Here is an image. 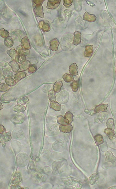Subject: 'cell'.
I'll use <instances>...</instances> for the list:
<instances>
[{
	"label": "cell",
	"mask_w": 116,
	"mask_h": 189,
	"mask_svg": "<svg viewBox=\"0 0 116 189\" xmlns=\"http://www.w3.org/2000/svg\"><path fill=\"white\" fill-rule=\"evenodd\" d=\"M3 74L6 76L8 77H12L13 75V73L12 72L9 71L8 70H4L3 72Z\"/></svg>",
	"instance_id": "obj_38"
},
{
	"label": "cell",
	"mask_w": 116,
	"mask_h": 189,
	"mask_svg": "<svg viewBox=\"0 0 116 189\" xmlns=\"http://www.w3.org/2000/svg\"><path fill=\"white\" fill-rule=\"evenodd\" d=\"M104 132L110 140H112L113 138L115 137V132L112 130L109 129H106L105 130Z\"/></svg>",
	"instance_id": "obj_20"
},
{
	"label": "cell",
	"mask_w": 116,
	"mask_h": 189,
	"mask_svg": "<svg viewBox=\"0 0 116 189\" xmlns=\"http://www.w3.org/2000/svg\"><path fill=\"white\" fill-rule=\"evenodd\" d=\"M37 70L36 66L35 65H32L30 66L28 68V71L29 74H31L36 72Z\"/></svg>",
	"instance_id": "obj_35"
},
{
	"label": "cell",
	"mask_w": 116,
	"mask_h": 189,
	"mask_svg": "<svg viewBox=\"0 0 116 189\" xmlns=\"http://www.w3.org/2000/svg\"><path fill=\"white\" fill-rule=\"evenodd\" d=\"M109 189H116V186H113L109 188Z\"/></svg>",
	"instance_id": "obj_40"
},
{
	"label": "cell",
	"mask_w": 116,
	"mask_h": 189,
	"mask_svg": "<svg viewBox=\"0 0 116 189\" xmlns=\"http://www.w3.org/2000/svg\"><path fill=\"white\" fill-rule=\"evenodd\" d=\"M81 33L78 31H75L74 33V39L73 44L77 46L81 43Z\"/></svg>",
	"instance_id": "obj_3"
},
{
	"label": "cell",
	"mask_w": 116,
	"mask_h": 189,
	"mask_svg": "<svg viewBox=\"0 0 116 189\" xmlns=\"http://www.w3.org/2000/svg\"><path fill=\"white\" fill-rule=\"evenodd\" d=\"M26 108L24 106L16 105L13 108V110L16 112L17 113L22 112L25 111Z\"/></svg>",
	"instance_id": "obj_26"
},
{
	"label": "cell",
	"mask_w": 116,
	"mask_h": 189,
	"mask_svg": "<svg viewBox=\"0 0 116 189\" xmlns=\"http://www.w3.org/2000/svg\"><path fill=\"white\" fill-rule=\"evenodd\" d=\"M16 51L18 54L20 55L27 56L29 53V50H27L20 46H18L16 48Z\"/></svg>",
	"instance_id": "obj_14"
},
{
	"label": "cell",
	"mask_w": 116,
	"mask_h": 189,
	"mask_svg": "<svg viewBox=\"0 0 116 189\" xmlns=\"http://www.w3.org/2000/svg\"><path fill=\"white\" fill-rule=\"evenodd\" d=\"M106 125L108 129L112 130L115 128L114 120L112 119H110L107 120Z\"/></svg>",
	"instance_id": "obj_28"
},
{
	"label": "cell",
	"mask_w": 116,
	"mask_h": 189,
	"mask_svg": "<svg viewBox=\"0 0 116 189\" xmlns=\"http://www.w3.org/2000/svg\"><path fill=\"white\" fill-rule=\"evenodd\" d=\"M6 84L9 86H12L15 85L16 82L12 77H7L5 80Z\"/></svg>",
	"instance_id": "obj_25"
},
{
	"label": "cell",
	"mask_w": 116,
	"mask_h": 189,
	"mask_svg": "<svg viewBox=\"0 0 116 189\" xmlns=\"http://www.w3.org/2000/svg\"><path fill=\"white\" fill-rule=\"evenodd\" d=\"M29 99L27 97H24L19 100L17 102L18 105H21L25 103H27L29 102Z\"/></svg>",
	"instance_id": "obj_33"
},
{
	"label": "cell",
	"mask_w": 116,
	"mask_h": 189,
	"mask_svg": "<svg viewBox=\"0 0 116 189\" xmlns=\"http://www.w3.org/2000/svg\"><path fill=\"white\" fill-rule=\"evenodd\" d=\"M60 42L56 38L53 39L50 42V48L52 51H56L58 49V47Z\"/></svg>",
	"instance_id": "obj_12"
},
{
	"label": "cell",
	"mask_w": 116,
	"mask_h": 189,
	"mask_svg": "<svg viewBox=\"0 0 116 189\" xmlns=\"http://www.w3.org/2000/svg\"><path fill=\"white\" fill-rule=\"evenodd\" d=\"M106 160L108 162H110L113 164L116 161V157L111 151H108L105 153Z\"/></svg>",
	"instance_id": "obj_6"
},
{
	"label": "cell",
	"mask_w": 116,
	"mask_h": 189,
	"mask_svg": "<svg viewBox=\"0 0 116 189\" xmlns=\"http://www.w3.org/2000/svg\"><path fill=\"white\" fill-rule=\"evenodd\" d=\"M9 65L11 67L14 72H17L19 69V66L15 61H11L9 63Z\"/></svg>",
	"instance_id": "obj_19"
},
{
	"label": "cell",
	"mask_w": 116,
	"mask_h": 189,
	"mask_svg": "<svg viewBox=\"0 0 116 189\" xmlns=\"http://www.w3.org/2000/svg\"><path fill=\"white\" fill-rule=\"evenodd\" d=\"M115 74H116V71H115Z\"/></svg>",
	"instance_id": "obj_42"
},
{
	"label": "cell",
	"mask_w": 116,
	"mask_h": 189,
	"mask_svg": "<svg viewBox=\"0 0 116 189\" xmlns=\"http://www.w3.org/2000/svg\"><path fill=\"white\" fill-rule=\"evenodd\" d=\"M108 106L107 104H101L95 106V112L98 113L100 112H107V108Z\"/></svg>",
	"instance_id": "obj_5"
},
{
	"label": "cell",
	"mask_w": 116,
	"mask_h": 189,
	"mask_svg": "<svg viewBox=\"0 0 116 189\" xmlns=\"http://www.w3.org/2000/svg\"><path fill=\"white\" fill-rule=\"evenodd\" d=\"M63 78L64 81L67 83H69L73 81L74 80V78L72 75L67 74H66L64 75Z\"/></svg>",
	"instance_id": "obj_29"
},
{
	"label": "cell",
	"mask_w": 116,
	"mask_h": 189,
	"mask_svg": "<svg viewBox=\"0 0 116 189\" xmlns=\"http://www.w3.org/2000/svg\"><path fill=\"white\" fill-rule=\"evenodd\" d=\"M57 120L58 123L61 125H65L67 124L66 122L65 118L63 116H59L57 118Z\"/></svg>",
	"instance_id": "obj_31"
},
{
	"label": "cell",
	"mask_w": 116,
	"mask_h": 189,
	"mask_svg": "<svg viewBox=\"0 0 116 189\" xmlns=\"http://www.w3.org/2000/svg\"><path fill=\"white\" fill-rule=\"evenodd\" d=\"M87 1V2H88L89 3H90V2H89V1ZM89 4V5H90V6H92V5H93V6H95V4H92V3H90V4Z\"/></svg>",
	"instance_id": "obj_39"
},
{
	"label": "cell",
	"mask_w": 116,
	"mask_h": 189,
	"mask_svg": "<svg viewBox=\"0 0 116 189\" xmlns=\"http://www.w3.org/2000/svg\"><path fill=\"white\" fill-rule=\"evenodd\" d=\"M3 106L2 105V104L1 103V110L3 108Z\"/></svg>",
	"instance_id": "obj_41"
},
{
	"label": "cell",
	"mask_w": 116,
	"mask_h": 189,
	"mask_svg": "<svg viewBox=\"0 0 116 189\" xmlns=\"http://www.w3.org/2000/svg\"><path fill=\"white\" fill-rule=\"evenodd\" d=\"M57 97L58 102L64 104L67 103L69 98V94L67 91H62L57 95Z\"/></svg>",
	"instance_id": "obj_2"
},
{
	"label": "cell",
	"mask_w": 116,
	"mask_h": 189,
	"mask_svg": "<svg viewBox=\"0 0 116 189\" xmlns=\"http://www.w3.org/2000/svg\"><path fill=\"white\" fill-rule=\"evenodd\" d=\"M30 64L29 61L27 60H26L19 65L20 69L22 70H26L29 68Z\"/></svg>",
	"instance_id": "obj_22"
},
{
	"label": "cell",
	"mask_w": 116,
	"mask_h": 189,
	"mask_svg": "<svg viewBox=\"0 0 116 189\" xmlns=\"http://www.w3.org/2000/svg\"><path fill=\"white\" fill-rule=\"evenodd\" d=\"M27 74L24 71H19L16 74L13 76L15 81L17 82L26 76Z\"/></svg>",
	"instance_id": "obj_7"
},
{
	"label": "cell",
	"mask_w": 116,
	"mask_h": 189,
	"mask_svg": "<svg viewBox=\"0 0 116 189\" xmlns=\"http://www.w3.org/2000/svg\"><path fill=\"white\" fill-rule=\"evenodd\" d=\"M24 118L25 116L23 115L16 114L12 117L11 120L14 122L21 123L24 121Z\"/></svg>",
	"instance_id": "obj_11"
},
{
	"label": "cell",
	"mask_w": 116,
	"mask_h": 189,
	"mask_svg": "<svg viewBox=\"0 0 116 189\" xmlns=\"http://www.w3.org/2000/svg\"><path fill=\"white\" fill-rule=\"evenodd\" d=\"M73 115L72 113L68 112L65 113V118L67 124H70L73 121Z\"/></svg>",
	"instance_id": "obj_18"
},
{
	"label": "cell",
	"mask_w": 116,
	"mask_h": 189,
	"mask_svg": "<svg viewBox=\"0 0 116 189\" xmlns=\"http://www.w3.org/2000/svg\"><path fill=\"white\" fill-rule=\"evenodd\" d=\"M73 129V128L70 124L60 126V129L61 132L65 133H70Z\"/></svg>",
	"instance_id": "obj_8"
},
{
	"label": "cell",
	"mask_w": 116,
	"mask_h": 189,
	"mask_svg": "<svg viewBox=\"0 0 116 189\" xmlns=\"http://www.w3.org/2000/svg\"><path fill=\"white\" fill-rule=\"evenodd\" d=\"M95 139L97 146L100 145L103 143V137L100 134H97L95 136Z\"/></svg>",
	"instance_id": "obj_21"
},
{
	"label": "cell",
	"mask_w": 116,
	"mask_h": 189,
	"mask_svg": "<svg viewBox=\"0 0 116 189\" xmlns=\"http://www.w3.org/2000/svg\"><path fill=\"white\" fill-rule=\"evenodd\" d=\"M48 98L50 101L52 102H55L56 100L55 93L53 90H51L48 92Z\"/></svg>",
	"instance_id": "obj_24"
},
{
	"label": "cell",
	"mask_w": 116,
	"mask_h": 189,
	"mask_svg": "<svg viewBox=\"0 0 116 189\" xmlns=\"http://www.w3.org/2000/svg\"><path fill=\"white\" fill-rule=\"evenodd\" d=\"M69 68L70 69L69 72L73 76H75L78 75L77 69L78 67L76 64L74 63L72 64L69 66Z\"/></svg>",
	"instance_id": "obj_10"
},
{
	"label": "cell",
	"mask_w": 116,
	"mask_h": 189,
	"mask_svg": "<svg viewBox=\"0 0 116 189\" xmlns=\"http://www.w3.org/2000/svg\"><path fill=\"white\" fill-rule=\"evenodd\" d=\"M80 85L79 82V81H74L71 85L72 91L76 92L77 91Z\"/></svg>",
	"instance_id": "obj_27"
},
{
	"label": "cell",
	"mask_w": 116,
	"mask_h": 189,
	"mask_svg": "<svg viewBox=\"0 0 116 189\" xmlns=\"http://www.w3.org/2000/svg\"><path fill=\"white\" fill-rule=\"evenodd\" d=\"M50 107L51 109L53 110L56 111H58L61 110V106L60 104L57 102H51L50 105Z\"/></svg>",
	"instance_id": "obj_15"
},
{
	"label": "cell",
	"mask_w": 116,
	"mask_h": 189,
	"mask_svg": "<svg viewBox=\"0 0 116 189\" xmlns=\"http://www.w3.org/2000/svg\"><path fill=\"white\" fill-rule=\"evenodd\" d=\"M99 176L98 174L94 173L90 176L89 179V183L90 185H94L98 180Z\"/></svg>",
	"instance_id": "obj_13"
},
{
	"label": "cell",
	"mask_w": 116,
	"mask_h": 189,
	"mask_svg": "<svg viewBox=\"0 0 116 189\" xmlns=\"http://www.w3.org/2000/svg\"><path fill=\"white\" fill-rule=\"evenodd\" d=\"M63 5L65 6L66 7L68 8L72 5L73 1H64Z\"/></svg>",
	"instance_id": "obj_37"
},
{
	"label": "cell",
	"mask_w": 116,
	"mask_h": 189,
	"mask_svg": "<svg viewBox=\"0 0 116 189\" xmlns=\"http://www.w3.org/2000/svg\"><path fill=\"white\" fill-rule=\"evenodd\" d=\"M15 100V98L12 97L4 94L2 96L1 101L3 103H9L10 101Z\"/></svg>",
	"instance_id": "obj_23"
},
{
	"label": "cell",
	"mask_w": 116,
	"mask_h": 189,
	"mask_svg": "<svg viewBox=\"0 0 116 189\" xmlns=\"http://www.w3.org/2000/svg\"><path fill=\"white\" fill-rule=\"evenodd\" d=\"M10 89V88L7 85L4 84H2L0 85V91L2 92L7 91Z\"/></svg>",
	"instance_id": "obj_34"
},
{
	"label": "cell",
	"mask_w": 116,
	"mask_h": 189,
	"mask_svg": "<svg viewBox=\"0 0 116 189\" xmlns=\"http://www.w3.org/2000/svg\"><path fill=\"white\" fill-rule=\"evenodd\" d=\"M93 46L92 45H87L85 47L84 56L86 57H89L91 56L94 51Z\"/></svg>",
	"instance_id": "obj_9"
},
{
	"label": "cell",
	"mask_w": 116,
	"mask_h": 189,
	"mask_svg": "<svg viewBox=\"0 0 116 189\" xmlns=\"http://www.w3.org/2000/svg\"><path fill=\"white\" fill-rule=\"evenodd\" d=\"M26 56L24 55H18L16 61L19 63L21 64L26 61Z\"/></svg>",
	"instance_id": "obj_36"
},
{
	"label": "cell",
	"mask_w": 116,
	"mask_h": 189,
	"mask_svg": "<svg viewBox=\"0 0 116 189\" xmlns=\"http://www.w3.org/2000/svg\"><path fill=\"white\" fill-rule=\"evenodd\" d=\"M4 44L8 48H11L13 46V43L12 40L10 38H7L5 41Z\"/></svg>",
	"instance_id": "obj_32"
},
{
	"label": "cell",
	"mask_w": 116,
	"mask_h": 189,
	"mask_svg": "<svg viewBox=\"0 0 116 189\" xmlns=\"http://www.w3.org/2000/svg\"><path fill=\"white\" fill-rule=\"evenodd\" d=\"M83 19L87 22H93L96 21V17L94 14H90L87 12H86L83 16Z\"/></svg>",
	"instance_id": "obj_4"
},
{
	"label": "cell",
	"mask_w": 116,
	"mask_h": 189,
	"mask_svg": "<svg viewBox=\"0 0 116 189\" xmlns=\"http://www.w3.org/2000/svg\"><path fill=\"white\" fill-rule=\"evenodd\" d=\"M7 53L10 56L12 59L16 61L18 55L14 48H13L10 50L7 51Z\"/></svg>",
	"instance_id": "obj_17"
},
{
	"label": "cell",
	"mask_w": 116,
	"mask_h": 189,
	"mask_svg": "<svg viewBox=\"0 0 116 189\" xmlns=\"http://www.w3.org/2000/svg\"><path fill=\"white\" fill-rule=\"evenodd\" d=\"M63 86L62 82L60 81L56 82L53 85V91L56 93L60 92L61 91V87Z\"/></svg>",
	"instance_id": "obj_16"
},
{
	"label": "cell",
	"mask_w": 116,
	"mask_h": 189,
	"mask_svg": "<svg viewBox=\"0 0 116 189\" xmlns=\"http://www.w3.org/2000/svg\"><path fill=\"white\" fill-rule=\"evenodd\" d=\"M21 45L24 48L26 49H30L31 48V46L29 41L28 40H25L22 41Z\"/></svg>",
	"instance_id": "obj_30"
},
{
	"label": "cell",
	"mask_w": 116,
	"mask_h": 189,
	"mask_svg": "<svg viewBox=\"0 0 116 189\" xmlns=\"http://www.w3.org/2000/svg\"><path fill=\"white\" fill-rule=\"evenodd\" d=\"M67 183L68 187L70 188L80 189L82 187L81 182L73 178H69Z\"/></svg>",
	"instance_id": "obj_1"
}]
</instances>
